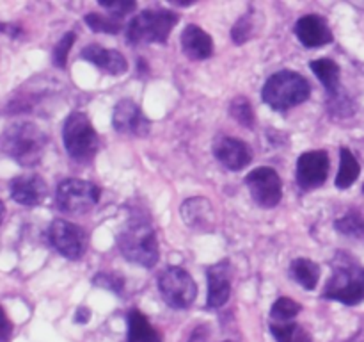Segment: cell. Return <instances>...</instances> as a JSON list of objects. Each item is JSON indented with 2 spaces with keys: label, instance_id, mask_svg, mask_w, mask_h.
Returning <instances> with one entry per match:
<instances>
[{
  "label": "cell",
  "instance_id": "obj_1",
  "mask_svg": "<svg viewBox=\"0 0 364 342\" xmlns=\"http://www.w3.org/2000/svg\"><path fill=\"white\" fill-rule=\"evenodd\" d=\"M46 142L48 138L38 125L31 121H18L7 127L0 138V152L20 166L32 167L41 162Z\"/></svg>",
  "mask_w": 364,
  "mask_h": 342
},
{
  "label": "cell",
  "instance_id": "obj_2",
  "mask_svg": "<svg viewBox=\"0 0 364 342\" xmlns=\"http://www.w3.org/2000/svg\"><path fill=\"white\" fill-rule=\"evenodd\" d=\"M123 256L142 267H153L159 260V241L151 224L142 217H132L117 234Z\"/></svg>",
  "mask_w": 364,
  "mask_h": 342
},
{
  "label": "cell",
  "instance_id": "obj_3",
  "mask_svg": "<svg viewBox=\"0 0 364 342\" xmlns=\"http://www.w3.org/2000/svg\"><path fill=\"white\" fill-rule=\"evenodd\" d=\"M311 93V86L301 73L283 70L267 78L262 96L274 110H290L306 102Z\"/></svg>",
  "mask_w": 364,
  "mask_h": 342
},
{
  "label": "cell",
  "instance_id": "obj_4",
  "mask_svg": "<svg viewBox=\"0 0 364 342\" xmlns=\"http://www.w3.org/2000/svg\"><path fill=\"white\" fill-rule=\"evenodd\" d=\"M322 296L343 305H359L364 299V267L348 256L338 255L333 276L327 281Z\"/></svg>",
  "mask_w": 364,
  "mask_h": 342
},
{
  "label": "cell",
  "instance_id": "obj_5",
  "mask_svg": "<svg viewBox=\"0 0 364 342\" xmlns=\"http://www.w3.org/2000/svg\"><path fill=\"white\" fill-rule=\"evenodd\" d=\"M64 148L75 162L87 164L100 148V138L84 113H71L63 128Z\"/></svg>",
  "mask_w": 364,
  "mask_h": 342
},
{
  "label": "cell",
  "instance_id": "obj_6",
  "mask_svg": "<svg viewBox=\"0 0 364 342\" xmlns=\"http://www.w3.org/2000/svg\"><path fill=\"white\" fill-rule=\"evenodd\" d=\"M178 24V14L166 9L141 11L127 27V41L130 45L141 43H166L171 31Z\"/></svg>",
  "mask_w": 364,
  "mask_h": 342
},
{
  "label": "cell",
  "instance_id": "obj_7",
  "mask_svg": "<svg viewBox=\"0 0 364 342\" xmlns=\"http://www.w3.org/2000/svg\"><path fill=\"white\" fill-rule=\"evenodd\" d=\"M100 202V189L92 182L68 178L57 187L55 203L59 210L68 214L89 212Z\"/></svg>",
  "mask_w": 364,
  "mask_h": 342
},
{
  "label": "cell",
  "instance_id": "obj_8",
  "mask_svg": "<svg viewBox=\"0 0 364 342\" xmlns=\"http://www.w3.org/2000/svg\"><path fill=\"white\" fill-rule=\"evenodd\" d=\"M159 287L167 305L176 310L188 309L198 296V285L181 267L164 269L159 278Z\"/></svg>",
  "mask_w": 364,
  "mask_h": 342
},
{
  "label": "cell",
  "instance_id": "obj_9",
  "mask_svg": "<svg viewBox=\"0 0 364 342\" xmlns=\"http://www.w3.org/2000/svg\"><path fill=\"white\" fill-rule=\"evenodd\" d=\"M245 184L251 191L252 200L263 209H272L283 198V184L277 171L272 167H256L245 177Z\"/></svg>",
  "mask_w": 364,
  "mask_h": 342
},
{
  "label": "cell",
  "instance_id": "obj_10",
  "mask_svg": "<svg viewBox=\"0 0 364 342\" xmlns=\"http://www.w3.org/2000/svg\"><path fill=\"white\" fill-rule=\"evenodd\" d=\"M50 244L63 256L77 260L84 255L87 235L78 224L66 219H55L48 228Z\"/></svg>",
  "mask_w": 364,
  "mask_h": 342
},
{
  "label": "cell",
  "instance_id": "obj_11",
  "mask_svg": "<svg viewBox=\"0 0 364 342\" xmlns=\"http://www.w3.org/2000/svg\"><path fill=\"white\" fill-rule=\"evenodd\" d=\"M329 175V155L323 150L306 152L297 160V182L302 189L320 187Z\"/></svg>",
  "mask_w": 364,
  "mask_h": 342
},
{
  "label": "cell",
  "instance_id": "obj_12",
  "mask_svg": "<svg viewBox=\"0 0 364 342\" xmlns=\"http://www.w3.org/2000/svg\"><path fill=\"white\" fill-rule=\"evenodd\" d=\"M112 125L119 134H134V135H146L149 132L148 118L141 110V107L130 98H124L114 107Z\"/></svg>",
  "mask_w": 364,
  "mask_h": 342
},
{
  "label": "cell",
  "instance_id": "obj_13",
  "mask_svg": "<svg viewBox=\"0 0 364 342\" xmlns=\"http://www.w3.org/2000/svg\"><path fill=\"white\" fill-rule=\"evenodd\" d=\"M46 195H48V185L36 173L21 175L11 182V196L20 205H39V203L45 202Z\"/></svg>",
  "mask_w": 364,
  "mask_h": 342
},
{
  "label": "cell",
  "instance_id": "obj_14",
  "mask_svg": "<svg viewBox=\"0 0 364 342\" xmlns=\"http://www.w3.org/2000/svg\"><path fill=\"white\" fill-rule=\"evenodd\" d=\"M295 34L306 48H318L333 41L329 25L318 14H306L295 25Z\"/></svg>",
  "mask_w": 364,
  "mask_h": 342
},
{
  "label": "cell",
  "instance_id": "obj_15",
  "mask_svg": "<svg viewBox=\"0 0 364 342\" xmlns=\"http://www.w3.org/2000/svg\"><path fill=\"white\" fill-rule=\"evenodd\" d=\"M213 153H215L217 160L231 171L244 170L245 166L251 164L252 159L249 146L244 141L235 138L219 139L213 146Z\"/></svg>",
  "mask_w": 364,
  "mask_h": 342
},
{
  "label": "cell",
  "instance_id": "obj_16",
  "mask_svg": "<svg viewBox=\"0 0 364 342\" xmlns=\"http://www.w3.org/2000/svg\"><path fill=\"white\" fill-rule=\"evenodd\" d=\"M208 276V306L220 309L226 305L231 294V266L228 260L215 264L206 273Z\"/></svg>",
  "mask_w": 364,
  "mask_h": 342
},
{
  "label": "cell",
  "instance_id": "obj_17",
  "mask_svg": "<svg viewBox=\"0 0 364 342\" xmlns=\"http://www.w3.org/2000/svg\"><path fill=\"white\" fill-rule=\"evenodd\" d=\"M181 50L188 59L203 61L208 59L213 53V39L212 36L206 34L199 25H187L181 32Z\"/></svg>",
  "mask_w": 364,
  "mask_h": 342
},
{
  "label": "cell",
  "instance_id": "obj_18",
  "mask_svg": "<svg viewBox=\"0 0 364 342\" xmlns=\"http://www.w3.org/2000/svg\"><path fill=\"white\" fill-rule=\"evenodd\" d=\"M80 57L84 61H89L95 66H98L100 70H103L105 73L110 75H121L127 71L128 63L123 57V53L117 52V50L103 48L98 45H89L82 50Z\"/></svg>",
  "mask_w": 364,
  "mask_h": 342
},
{
  "label": "cell",
  "instance_id": "obj_19",
  "mask_svg": "<svg viewBox=\"0 0 364 342\" xmlns=\"http://www.w3.org/2000/svg\"><path fill=\"white\" fill-rule=\"evenodd\" d=\"M181 217L192 230H213V209L206 198H191L181 205Z\"/></svg>",
  "mask_w": 364,
  "mask_h": 342
},
{
  "label": "cell",
  "instance_id": "obj_20",
  "mask_svg": "<svg viewBox=\"0 0 364 342\" xmlns=\"http://www.w3.org/2000/svg\"><path fill=\"white\" fill-rule=\"evenodd\" d=\"M127 342H162V335L148 321L141 310L134 309L128 314V341Z\"/></svg>",
  "mask_w": 364,
  "mask_h": 342
},
{
  "label": "cell",
  "instance_id": "obj_21",
  "mask_svg": "<svg viewBox=\"0 0 364 342\" xmlns=\"http://www.w3.org/2000/svg\"><path fill=\"white\" fill-rule=\"evenodd\" d=\"M309 68L315 71L318 81L322 82L323 88L327 89L329 96L340 93V66L333 59H316L309 63Z\"/></svg>",
  "mask_w": 364,
  "mask_h": 342
},
{
  "label": "cell",
  "instance_id": "obj_22",
  "mask_svg": "<svg viewBox=\"0 0 364 342\" xmlns=\"http://www.w3.org/2000/svg\"><path fill=\"white\" fill-rule=\"evenodd\" d=\"M290 274L306 291H313L318 285L320 267L309 259H295L290 266Z\"/></svg>",
  "mask_w": 364,
  "mask_h": 342
},
{
  "label": "cell",
  "instance_id": "obj_23",
  "mask_svg": "<svg viewBox=\"0 0 364 342\" xmlns=\"http://www.w3.org/2000/svg\"><path fill=\"white\" fill-rule=\"evenodd\" d=\"M361 173V166H359L358 159L354 153L348 148H341L340 152V171L336 175V187L338 189H348Z\"/></svg>",
  "mask_w": 364,
  "mask_h": 342
},
{
  "label": "cell",
  "instance_id": "obj_24",
  "mask_svg": "<svg viewBox=\"0 0 364 342\" xmlns=\"http://www.w3.org/2000/svg\"><path fill=\"white\" fill-rule=\"evenodd\" d=\"M270 331L277 342H313L311 335L301 324H270Z\"/></svg>",
  "mask_w": 364,
  "mask_h": 342
},
{
  "label": "cell",
  "instance_id": "obj_25",
  "mask_svg": "<svg viewBox=\"0 0 364 342\" xmlns=\"http://www.w3.org/2000/svg\"><path fill=\"white\" fill-rule=\"evenodd\" d=\"M334 227L340 234L347 235V237L364 241V217L359 212L345 214L343 217L336 219Z\"/></svg>",
  "mask_w": 364,
  "mask_h": 342
},
{
  "label": "cell",
  "instance_id": "obj_26",
  "mask_svg": "<svg viewBox=\"0 0 364 342\" xmlns=\"http://www.w3.org/2000/svg\"><path fill=\"white\" fill-rule=\"evenodd\" d=\"M85 24L91 27V31L105 32V34H117L123 28V24H121L119 18L103 16V14L98 13H89L85 16Z\"/></svg>",
  "mask_w": 364,
  "mask_h": 342
},
{
  "label": "cell",
  "instance_id": "obj_27",
  "mask_svg": "<svg viewBox=\"0 0 364 342\" xmlns=\"http://www.w3.org/2000/svg\"><path fill=\"white\" fill-rule=\"evenodd\" d=\"M230 113L235 120L240 125H244L245 128L255 127V110H252L251 102L244 96H237V98L231 102Z\"/></svg>",
  "mask_w": 364,
  "mask_h": 342
},
{
  "label": "cell",
  "instance_id": "obj_28",
  "mask_svg": "<svg viewBox=\"0 0 364 342\" xmlns=\"http://www.w3.org/2000/svg\"><path fill=\"white\" fill-rule=\"evenodd\" d=\"M301 310H302V306L299 305L297 301H294L291 298L283 296V298H279L272 305V309H270V316H272V319H276V321H288V319H291V317L297 316Z\"/></svg>",
  "mask_w": 364,
  "mask_h": 342
},
{
  "label": "cell",
  "instance_id": "obj_29",
  "mask_svg": "<svg viewBox=\"0 0 364 342\" xmlns=\"http://www.w3.org/2000/svg\"><path fill=\"white\" fill-rule=\"evenodd\" d=\"M255 34V25H252V13H245L240 20L235 24L233 31H231V38L237 45H242L247 39H251V36Z\"/></svg>",
  "mask_w": 364,
  "mask_h": 342
},
{
  "label": "cell",
  "instance_id": "obj_30",
  "mask_svg": "<svg viewBox=\"0 0 364 342\" xmlns=\"http://www.w3.org/2000/svg\"><path fill=\"white\" fill-rule=\"evenodd\" d=\"M75 39H77V36H75V32H66V34L63 36V39H60L59 43L55 45V48H53V64L59 68H64L66 66V61H68V53H70L71 46H73Z\"/></svg>",
  "mask_w": 364,
  "mask_h": 342
},
{
  "label": "cell",
  "instance_id": "obj_31",
  "mask_svg": "<svg viewBox=\"0 0 364 342\" xmlns=\"http://www.w3.org/2000/svg\"><path fill=\"white\" fill-rule=\"evenodd\" d=\"M329 110L333 114H336V116H352L355 110L354 103H352V100L348 98L345 93H336L334 96H329Z\"/></svg>",
  "mask_w": 364,
  "mask_h": 342
},
{
  "label": "cell",
  "instance_id": "obj_32",
  "mask_svg": "<svg viewBox=\"0 0 364 342\" xmlns=\"http://www.w3.org/2000/svg\"><path fill=\"white\" fill-rule=\"evenodd\" d=\"M96 287H103L109 289V291L116 292V294H121L124 287V280L116 273H100L92 278Z\"/></svg>",
  "mask_w": 364,
  "mask_h": 342
},
{
  "label": "cell",
  "instance_id": "obj_33",
  "mask_svg": "<svg viewBox=\"0 0 364 342\" xmlns=\"http://www.w3.org/2000/svg\"><path fill=\"white\" fill-rule=\"evenodd\" d=\"M100 6L105 7V9H109L116 18H121V16H124V14L135 11L137 4L132 2V0H112V2H105V0H102V2H100Z\"/></svg>",
  "mask_w": 364,
  "mask_h": 342
},
{
  "label": "cell",
  "instance_id": "obj_34",
  "mask_svg": "<svg viewBox=\"0 0 364 342\" xmlns=\"http://www.w3.org/2000/svg\"><path fill=\"white\" fill-rule=\"evenodd\" d=\"M13 335V323L0 305V342H7Z\"/></svg>",
  "mask_w": 364,
  "mask_h": 342
},
{
  "label": "cell",
  "instance_id": "obj_35",
  "mask_svg": "<svg viewBox=\"0 0 364 342\" xmlns=\"http://www.w3.org/2000/svg\"><path fill=\"white\" fill-rule=\"evenodd\" d=\"M89 317H91V310L87 309V306H80V309L77 310V316H75V321L77 323H87Z\"/></svg>",
  "mask_w": 364,
  "mask_h": 342
},
{
  "label": "cell",
  "instance_id": "obj_36",
  "mask_svg": "<svg viewBox=\"0 0 364 342\" xmlns=\"http://www.w3.org/2000/svg\"><path fill=\"white\" fill-rule=\"evenodd\" d=\"M4 214H6V207H4L2 200H0V223H2V219H4Z\"/></svg>",
  "mask_w": 364,
  "mask_h": 342
},
{
  "label": "cell",
  "instance_id": "obj_37",
  "mask_svg": "<svg viewBox=\"0 0 364 342\" xmlns=\"http://www.w3.org/2000/svg\"><path fill=\"white\" fill-rule=\"evenodd\" d=\"M363 191H364V185H363Z\"/></svg>",
  "mask_w": 364,
  "mask_h": 342
}]
</instances>
